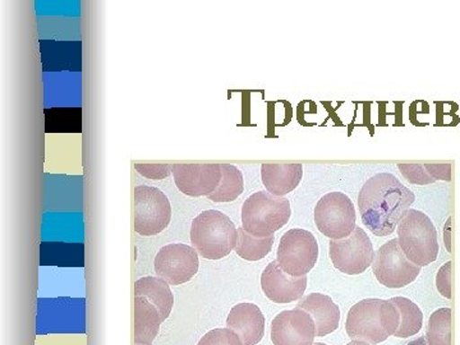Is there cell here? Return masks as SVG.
I'll return each instance as SVG.
<instances>
[{"label":"cell","mask_w":460,"mask_h":345,"mask_svg":"<svg viewBox=\"0 0 460 345\" xmlns=\"http://www.w3.org/2000/svg\"><path fill=\"white\" fill-rule=\"evenodd\" d=\"M416 196L390 172H378L363 184L358 195L362 222L377 237L395 232Z\"/></svg>","instance_id":"1"},{"label":"cell","mask_w":460,"mask_h":345,"mask_svg":"<svg viewBox=\"0 0 460 345\" xmlns=\"http://www.w3.org/2000/svg\"><path fill=\"white\" fill-rule=\"evenodd\" d=\"M399 325L401 314L390 299L368 298L350 308L345 330L353 341L376 345L395 335Z\"/></svg>","instance_id":"2"},{"label":"cell","mask_w":460,"mask_h":345,"mask_svg":"<svg viewBox=\"0 0 460 345\" xmlns=\"http://www.w3.org/2000/svg\"><path fill=\"white\" fill-rule=\"evenodd\" d=\"M190 242L204 259H224L237 246L238 229L226 214L204 211L192 222Z\"/></svg>","instance_id":"3"},{"label":"cell","mask_w":460,"mask_h":345,"mask_svg":"<svg viewBox=\"0 0 460 345\" xmlns=\"http://www.w3.org/2000/svg\"><path fill=\"white\" fill-rule=\"evenodd\" d=\"M398 241L402 253L414 265L423 268L438 256V232L428 215L411 208L398 226Z\"/></svg>","instance_id":"4"},{"label":"cell","mask_w":460,"mask_h":345,"mask_svg":"<svg viewBox=\"0 0 460 345\" xmlns=\"http://www.w3.org/2000/svg\"><path fill=\"white\" fill-rule=\"evenodd\" d=\"M290 215L287 199L260 190L242 206V228L256 238L271 237L289 222Z\"/></svg>","instance_id":"5"},{"label":"cell","mask_w":460,"mask_h":345,"mask_svg":"<svg viewBox=\"0 0 460 345\" xmlns=\"http://www.w3.org/2000/svg\"><path fill=\"white\" fill-rule=\"evenodd\" d=\"M319 259V244L313 233L290 229L280 239L277 261L290 277H307Z\"/></svg>","instance_id":"6"},{"label":"cell","mask_w":460,"mask_h":345,"mask_svg":"<svg viewBox=\"0 0 460 345\" xmlns=\"http://www.w3.org/2000/svg\"><path fill=\"white\" fill-rule=\"evenodd\" d=\"M356 208L352 199L341 192H330L314 208V223L325 237H349L356 226Z\"/></svg>","instance_id":"7"},{"label":"cell","mask_w":460,"mask_h":345,"mask_svg":"<svg viewBox=\"0 0 460 345\" xmlns=\"http://www.w3.org/2000/svg\"><path fill=\"white\" fill-rule=\"evenodd\" d=\"M135 230L144 237H153L168 228L172 219L171 202L155 187L135 189Z\"/></svg>","instance_id":"8"},{"label":"cell","mask_w":460,"mask_h":345,"mask_svg":"<svg viewBox=\"0 0 460 345\" xmlns=\"http://www.w3.org/2000/svg\"><path fill=\"white\" fill-rule=\"evenodd\" d=\"M420 269L402 253L398 238L378 248L372 262V270L378 283L392 289L410 286L420 274Z\"/></svg>","instance_id":"9"},{"label":"cell","mask_w":460,"mask_h":345,"mask_svg":"<svg viewBox=\"0 0 460 345\" xmlns=\"http://www.w3.org/2000/svg\"><path fill=\"white\" fill-rule=\"evenodd\" d=\"M330 259L343 274L359 275L367 270L375 260L374 246L367 233L359 226L344 239H332Z\"/></svg>","instance_id":"10"},{"label":"cell","mask_w":460,"mask_h":345,"mask_svg":"<svg viewBox=\"0 0 460 345\" xmlns=\"http://www.w3.org/2000/svg\"><path fill=\"white\" fill-rule=\"evenodd\" d=\"M199 253L187 244L172 243L163 247L155 257V271L169 286H181L198 274Z\"/></svg>","instance_id":"11"},{"label":"cell","mask_w":460,"mask_h":345,"mask_svg":"<svg viewBox=\"0 0 460 345\" xmlns=\"http://www.w3.org/2000/svg\"><path fill=\"white\" fill-rule=\"evenodd\" d=\"M314 321L301 308L283 311L272 320L271 341L274 345H314Z\"/></svg>","instance_id":"12"},{"label":"cell","mask_w":460,"mask_h":345,"mask_svg":"<svg viewBox=\"0 0 460 345\" xmlns=\"http://www.w3.org/2000/svg\"><path fill=\"white\" fill-rule=\"evenodd\" d=\"M172 174L178 190L190 198H208L223 178L220 164H172Z\"/></svg>","instance_id":"13"},{"label":"cell","mask_w":460,"mask_h":345,"mask_svg":"<svg viewBox=\"0 0 460 345\" xmlns=\"http://www.w3.org/2000/svg\"><path fill=\"white\" fill-rule=\"evenodd\" d=\"M261 288L265 296L275 304H292L304 296L307 277H290L275 260L262 272Z\"/></svg>","instance_id":"14"},{"label":"cell","mask_w":460,"mask_h":345,"mask_svg":"<svg viewBox=\"0 0 460 345\" xmlns=\"http://www.w3.org/2000/svg\"><path fill=\"white\" fill-rule=\"evenodd\" d=\"M226 325L238 335L243 345L259 344L265 335V317L253 304L234 305L230 311Z\"/></svg>","instance_id":"15"},{"label":"cell","mask_w":460,"mask_h":345,"mask_svg":"<svg viewBox=\"0 0 460 345\" xmlns=\"http://www.w3.org/2000/svg\"><path fill=\"white\" fill-rule=\"evenodd\" d=\"M296 308L310 314L316 325V337H325L338 329L341 323V310L330 296L313 293L304 296Z\"/></svg>","instance_id":"16"},{"label":"cell","mask_w":460,"mask_h":345,"mask_svg":"<svg viewBox=\"0 0 460 345\" xmlns=\"http://www.w3.org/2000/svg\"><path fill=\"white\" fill-rule=\"evenodd\" d=\"M304 177L302 164H262L261 180L266 190L277 198L293 192Z\"/></svg>","instance_id":"17"},{"label":"cell","mask_w":460,"mask_h":345,"mask_svg":"<svg viewBox=\"0 0 460 345\" xmlns=\"http://www.w3.org/2000/svg\"><path fill=\"white\" fill-rule=\"evenodd\" d=\"M163 316L159 308L146 298L135 296V341L136 344L151 345L159 334Z\"/></svg>","instance_id":"18"},{"label":"cell","mask_w":460,"mask_h":345,"mask_svg":"<svg viewBox=\"0 0 460 345\" xmlns=\"http://www.w3.org/2000/svg\"><path fill=\"white\" fill-rule=\"evenodd\" d=\"M135 296H144L150 304L156 305L164 321L168 319L174 305V296L169 284L160 278L146 277L136 281Z\"/></svg>","instance_id":"19"},{"label":"cell","mask_w":460,"mask_h":345,"mask_svg":"<svg viewBox=\"0 0 460 345\" xmlns=\"http://www.w3.org/2000/svg\"><path fill=\"white\" fill-rule=\"evenodd\" d=\"M220 168L223 172L222 181L208 199L217 204L234 201L243 193V174L232 164H220Z\"/></svg>","instance_id":"20"},{"label":"cell","mask_w":460,"mask_h":345,"mask_svg":"<svg viewBox=\"0 0 460 345\" xmlns=\"http://www.w3.org/2000/svg\"><path fill=\"white\" fill-rule=\"evenodd\" d=\"M390 302L395 305L401 314V325L395 332V337L410 338L419 334L423 325V314L419 305L404 296H395L390 299Z\"/></svg>","instance_id":"21"},{"label":"cell","mask_w":460,"mask_h":345,"mask_svg":"<svg viewBox=\"0 0 460 345\" xmlns=\"http://www.w3.org/2000/svg\"><path fill=\"white\" fill-rule=\"evenodd\" d=\"M274 235L266 238H256L243 228L238 229V242L235 252L241 259L247 261H260L270 253L274 246Z\"/></svg>","instance_id":"22"},{"label":"cell","mask_w":460,"mask_h":345,"mask_svg":"<svg viewBox=\"0 0 460 345\" xmlns=\"http://www.w3.org/2000/svg\"><path fill=\"white\" fill-rule=\"evenodd\" d=\"M426 341L429 345H452V310L440 308L429 316Z\"/></svg>","instance_id":"23"},{"label":"cell","mask_w":460,"mask_h":345,"mask_svg":"<svg viewBox=\"0 0 460 345\" xmlns=\"http://www.w3.org/2000/svg\"><path fill=\"white\" fill-rule=\"evenodd\" d=\"M398 168L402 177L416 186H428L436 181L426 171L425 164H398Z\"/></svg>","instance_id":"24"},{"label":"cell","mask_w":460,"mask_h":345,"mask_svg":"<svg viewBox=\"0 0 460 345\" xmlns=\"http://www.w3.org/2000/svg\"><path fill=\"white\" fill-rule=\"evenodd\" d=\"M198 345H243L241 339L230 329H214L202 337Z\"/></svg>","instance_id":"25"},{"label":"cell","mask_w":460,"mask_h":345,"mask_svg":"<svg viewBox=\"0 0 460 345\" xmlns=\"http://www.w3.org/2000/svg\"><path fill=\"white\" fill-rule=\"evenodd\" d=\"M436 288L445 298H452V261L445 263L436 277Z\"/></svg>","instance_id":"26"},{"label":"cell","mask_w":460,"mask_h":345,"mask_svg":"<svg viewBox=\"0 0 460 345\" xmlns=\"http://www.w3.org/2000/svg\"><path fill=\"white\" fill-rule=\"evenodd\" d=\"M135 168L148 180H164L172 174V165L169 164H136Z\"/></svg>","instance_id":"27"},{"label":"cell","mask_w":460,"mask_h":345,"mask_svg":"<svg viewBox=\"0 0 460 345\" xmlns=\"http://www.w3.org/2000/svg\"><path fill=\"white\" fill-rule=\"evenodd\" d=\"M425 168L435 181H452V164H425Z\"/></svg>","instance_id":"28"},{"label":"cell","mask_w":460,"mask_h":345,"mask_svg":"<svg viewBox=\"0 0 460 345\" xmlns=\"http://www.w3.org/2000/svg\"><path fill=\"white\" fill-rule=\"evenodd\" d=\"M436 108H438V115H436V126H447V120H453L454 126L459 123L458 111L459 109H454L452 111H447V109H444L443 102H435Z\"/></svg>","instance_id":"29"},{"label":"cell","mask_w":460,"mask_h":345,"mask_svg":"<svg viewBox=\"0 0 460 345\" xmlns=\"http://www.w3.org/2000/svg\"><path fill=\"white\" fill-rule=\"evenodd\" d=\"M419 114H429V105L428 102H426V104L423 105L422 109H417V100L416 102H411L410 107V119L414 126H417V115Z\"/></svg>","instance_id":"30"},{"label":"cell","mask_w":460,"mask_h":345,"mask_svg":"<svg viewBox=\"0 0 460 345\" xmlns=\"http://www.w3.org/2000/svg\"><path fill=\"white\" fill-rule=\"evenodd\" d=\"M452 217H449L444 230V243L447 252H452Z\"/></svg>","instance_id":"31"},{"label":"cell","mask_w":460,"mask_h":345,"mask_svg":"<svg viewBox=\"0 0 460 345\" xmlns=\"http://www.w3.org/2000/svg\"><path fill=\"white\" fill-rule=\"evenodd\" d=\"M407 345H429L428 341H426L425 337H420L416 339V341H411Z\"/></svg>","instance_id":"32"},{"label":"cell","mask_w":460,"mask_h":345,"mask_svg":"<svg viewBox=\"0 0 460 345\" xmlns=\"http://www.w3.org/2000/svg\"><path fill=\"white\" fill-rule=\"evenodd\" d=\"M347 345H370V344L365 343V341H353L352 343H348Z\"/></svg>","instance_id":"33"},{"label":"cell","mask_w":460,"mask_h":345,"mask_svg":"<svg viewBox=\"0 0 460 345\" xmlns=\"http://www.w3.org/2000/svg\"><path fill=\"white\" fill-rule=\"evenodd\" d=\"M314 345H326V344H323V343H316V344H314Z\"/></svg>","instance_id":"34"},{"label":"cell","mask_w":460,"mask_h":345,"mask_svg":"<svg viewBox=\"0 0 460 345\" xmlns=\"http://www.w3.org/2000/svg\"><path fill=\"white\" fill-rule=\"evenodd\" d=\"M136 345H146V344H136Z\"/></svg>","instance_id":"35"}]
</instances>
